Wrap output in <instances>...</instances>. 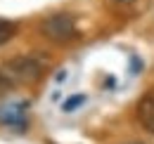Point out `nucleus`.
Segmentation results:
<instances>
[{"instance_id":"obj_1","label":"nucleus","mask_w":154,"mask_h":144,"mask_svg":"<svg viewBox=\"0 0 154 144\" xmlns=\"http://www.w3.org/2000/svg\"><path fill=\"white\" fill-rule=\"evenodd\" d=\"M43 76V64L33 57H12L5 64H0V94L7 90L26 85V83H36Z\"/></svg>"},{"instance_id":"obj_2","label":"nucleus","mask_w":154,"mask_h":144,"mask_svg":"<svg viewBox=\"0 0 154 144\" xmlns=\"http://www.w3.org/2000/svg\"><path fill=\"white\" fill-rule=\"evenodd\" d=\"M40 33L52 40V43H69L71 38L76 36V24H74V17L71 14H50L48 19L40 21Z\"/></svg>"},{"instance_id":"obj_3","label":"nucleus","mask_w":154,"mask_h":144,"mask_svg":"<svg viewBox=\"0 0 154 144\" xmlns=\"http://www.w3.org/2000/svg\"><path fill=\"white\" fill-rule=\"evenodd\" d=\"M26 111H29V99H7L0 104V125L12 128V130H26Z\"/></svg>"},{"instance_id":"obj_4","label":"nucleus","mask_w":154,"mask_h":144,"mask_svg":"<svg viewBox=\"0 0 154 144\" xmlns=\"http://www.w3.org/2000/svg\"><path fill=\"white\" fill-rule=\"evenodd\" d=\"M137 118H140L142 128L149 130L154 135V92L145 94V97L140 99V104H137Z\"/></svg>"},{"instance_id":"obj_5","label":"nucleus","mask_w":154,"mask_h":144,"mask_svg":"<svg viewBox=\"0 0 154 144\" xmlns=\"http://www.w3.org/2000/svg\"><path fill=\"white\" fill-rule=\"evenodd\" d=\"M14 33H17V24L7 21V19H0V45H5L7 40H12Z\"/></svg>"},{"instance_id":"obj_6","label":"nucleus","mask_w":154,"mask_h":144,"mask_svg":"<svg viewBox=\"0 0 154 144\" xmlns=\"http://www.w3.org/2000/svg\"><path fill=\"white\" fill-rule=\"evenodd\" d=\"M83 102H85V94H71V97H66V99H64L62 111H64V113H71V111H76Z\"/></svg>"},{"instance_id":"obj_7","label":"nucleus","mask_w":154,"mask_h":144,"mask_svg":"<svg viewBox=\"0 0 154 144\" xmlns=\"http://www.w3.org/2000/svg\"><path fill=\"white\" fill-rule=\"evenodd\" d=\"M133 144H140V142H133Z\"/></svg>"},{"instance_id":"obj_8","label":"nucleus","mask_w":154,"mask_h":144,"mask_svg":"<svg viewBox=\"0 0 154 144\" xmlns=\"http://www.w3.org/2000/svg\"><path fill=\"white\" fill-rule=\"evenodd\" d=\"M123 2H128V0H123Z\"/></svg>"}]
</instances>
